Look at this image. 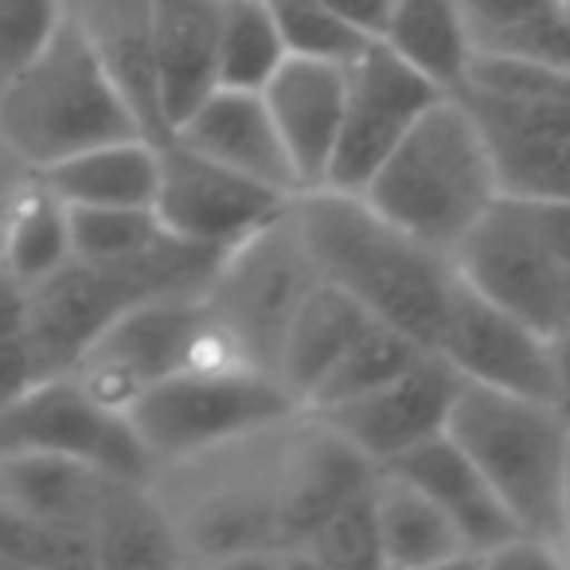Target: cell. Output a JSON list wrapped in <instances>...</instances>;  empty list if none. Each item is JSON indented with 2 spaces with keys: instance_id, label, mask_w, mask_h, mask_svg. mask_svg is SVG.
Segmentation results:
<instances>
[{
  "instance_id": "1",
  "label": "cell",
  "mask_w": 570,
  "mask_h": 570,
  "mask_svg": "<svg viewBox=\"0 0 570 570\" xmlns=\"http://www.w3.org/2000/svg\"><path fill=\"white\" fill-rule=\"evenodd\" d=\"M282 430L285 419H277L153 465L149 489L173 528L180 567H294L277 512Z\"/></svg>"
},
{
  "instance_id": "2",
  "label": "cell",
  "mask_w": 570,
  "mask_h": 570,
  "mask_svg": "<svg viewBox=\"0 0 570 570\" xmlns=\"http://www.w3.org/2000/svg\"><path fill=\"white\" fill-rule=\"evenodd\" d=\"M294 219L325 282L341 285L375 321L434 348L458 285L450 254L391 223L360 191L325 184L297 191Z\"/></svg>"
},
{
  "instance_id": "3",
  "label": "cell",
  "mask_w": 570,
  "mask_h": 570,
  "mask_svg": "<svg viewBox=\"0 0 570 570\" xmlns=\"http://www.w3.org/2000/svg\"><path fill=\"white\" fill-rule=\"evenodd\" d=\"M137 134H149V126L75 9L63 12L40 56L0 87V141L36 173Z\"/></svg>"
},
{
  "instance_id": "4",
  "label": "cell",
  "mask_w": 570,
  "mask_h": 570,
  "mask_svg": "<svg viewBox=\"0 0 570 570\" xmlns=\"http://www.w3.org/2000/svg\"><path fill=\"white\" fill-rule=\"evenodd\" d=\"M223 250L160 235L149 250L129 258H67L59 269L28 285L24 341L40 380L63 375L79 356L134 305L168 294H199Z\"/></svg>"
},
{
  "instance_id": "5",
  "label": "cell",
  "mask_w": 570,
  "mask_h": 570,
  "mask_svg": "<svg viewBox=\"0 0 570 570\" xmlns=\"http://www.w3.org/2000/svg\"><path fill=\"white\" fill-rule=\"evenodd\" d=\"M360 196L422 243L453 254L500 196L481 126L458 95H442L387 153Z\"/></svg>"
},
{
  "instance_id": "6",
  "label": "cell",
  "mask_w": 570,
  "mask_h": 570,
  "mask_svg": "<svg viewBox=\"0 0 570 570\" xmlns=\"http://www.w3.org/2000/svg\"><path fill=\"white\" fill-rule=\"evenodd\" d=\"M445 434L481 469L515 528L562 551V484L570 465L567 406L461 380Z\"/></svg>"
},
{
  "instance_id": "7",
  "label": "cell",
  "mask_w": 570,
  "mask_h": 570,
  "mask_svg": "<svg viewBox=\"0 0 570 570\" xmlns=\"http://www.w3.org/2000/svg\"><path fill=\"white\" fill-rule=\"evenodd\" d=\"M481 126L508 196L570 199V71L504 56H473L453 90Z\"/></svg>"
},
{
  "instance_id": "8",
  "label": "cell",
  "mask_w": 570,
  "mask_h": 570,
  "mask_svg": "<svg viewBox=\"0 0 570 570\" xmlns=\"http://www.w3.org/2000/svg\"><path fill=\"white\" fill-rule=\"evenodd\" d=\"M450 258L461 282L543 336L570 317V199L500 191Z\"/></svg>"
},
{
  "instance_id": "9",
  "label": "cell",
  "mask_w": 570,
  "mask_h": 570,
  "mask_svg": "<svg viewBox=\"0 0 570 570\" xmlns=\"http://www.w3.org/2000/svg\"><path fill=\"white\" fill-rule=\"evenodd\" d=\"M250 367L227 328L207 313L199 294H168L121 313L95 344L79 356L71 375L102 399L126 411L149 383L176 372H223ZM262 372V367H258Z\"/></svg>"
},
{
  "instance_id": "10",
  "label": "cell",
  "mask_w": 570,
  "mask_h": 570,
  "mask_svg": "<svg viewBox=\"0 0 570 570\" xmlns=\"http://www.w3.org/2000/svg\"><path fill=\"white\" fill-rule=\"evenodd\" d=\"M317 282L321 269L289 204L277 219L219 254L204 285V305L227 328L246 364L274 375L285 328Z\"/></svg>"
},
{
  "instance_id": "11",
  "label": "cell",
  "mask_w": 570,
  "mask_h": 570,
  "mask_svg": "<svg viewBox=\"0 0 570 570\" xmlns=\"http://www.w3.org/2000/svg\"><path fill=\"white\" fill-rule=\"evenodd\" d=\"M297 399L282 380L258 367H223V372H176L149 383L126 406L137 438L153 465L204 445L227 442L246 430L289 419Z\"/></svg>"
},
{
  "instance_id": "12",
  "label": "cell",
  "mask_w": 570,
  "mask_h": 570,
  "mask_svg": "<svg viewBox=\"0 0 570 570\" xmlns=\"http://www.w3.org/2000/svg\"><path fill=\"white\" fill-rule=\"evenodd\" d=\"M4 453H59L129 481H149L153 473V458L129 414L95 399L71 372L36 380L20 399L0 406V458Z\"/></svg>"
},
{
  "instance_id": "13",
  "label": "cell",
  "mask_w": 570,
  "mask_h": 570,
  "mask_svg": "<svg viewBox=\"0 0 570 570\" xmlns=\"http://www.w3.org/2000/svg\"><path fill=\"white\" fill-rule=\"evenodd\" d=\"M294 204L289 191H277L254 176L219 165L207 153L184 145L180 137L157 141V191L153 212L168 235L184 243L227 250L238 238L254 235Z\"/></svg>"
},
{
  "instance_id": "14",
  "label": "cell",
  "mask_w": 570,
  "mask_h": 570,
  "mask_svg": "<svg viewBox=\"0 0 570 570\" xmlns=\"http://www.w3.org/2000/svg\"><path fill=\"white\" fill-rule=\"evenodd\" d=\"M426 75L372 40L348 63L344 82V118L336 134V149L328 160L325 188L360 191L372 180L387 153L403 141V134L442 98Z\"/></svg>"
},
{
  "instance_id": "15",
  "label": "cell",
  "mask_w": 570,
  "mask_h": 570,
  "mask_svg": "<svg viewBox=\"0 0 570 570\" xmlns=\"http://www.w3.org/2000/svg\"><path fill=\"white\" fill-rule=\"evenodd\" d=\"M430 352H438L465 383L559 403L547 336L515 313L481 297L461 277L453 285L442 333Z\"/></svg>"
},
{
  "instance_id": "16",
  "label": "cell",
  "mask_w": 570,
  "mask_h": 570,
  "mask_svg": "<svg viewBox=\"0 0 570 570\" xmlns=\"http://www.w3.org/2000/svg\"><path fill=\"white\" fill-rule=\"evenodd\" d=\"M458 387L461 375L438 352L426 348L387 383L313 414H321L336 434L348 438L372 465H387L411 453L414 445L445 434Z\"/></svg>"
},
{
  "instance_id": "17",
  "label": "cell",
  "mask_w": 570,
  "mask_h": 570,
  "mask_svg": "<svg viewBox=\"0 0 570 570\" xmlns=\"http://www.w3.org/2000/svg\"><path fill=\"white\" fill-rule=\"evenodd\" d=\"M375 469L348 438H341L321 414L297 411L285 419L282 458H277V512L289 554L297 562L302 539L348 497L375 481Z\"/></svg>"
},
{
  "instance_id": "18",
  "label": "cell",
  "mask_w": 570,
  "mask_h": 570,
  "mask_svg": "<svg viewBox=\"0 0 570 570\" xmlns=\"http://www.w3.org/2000/svg\"><path fill=\"white\" fill-rule=\"evenodd\" d=\"M168 134L215 157L219 165H230L238 173L254 176V180L269 184V188L289 191V196L302 191L294 160L285 153V141L277 134L274 118H269L262 90L223 87L219 82Z\"/></svg>"
},
{
  "instance_id": "19",
  "label": "cell",
  "mask_w": 570,
  "mask_h": 570,
  "mask_svg": "<svg viewBox=\"0 0 570 570\" xmlns=\"http://www.w3.org/2000/svg\"><path fill=\"white\" fill-rule=\"evenodd\" d=\"M344 82H348V63L305 56H285L282 67L262 82L266 110L294 160L302 191L325 184L344 118Z\"/></svg>"
},
{
  "instance_id": "20",
  "label": "cell",
  "mask_w": 570,
  "mask_h": 570,
  "mask_svg": "<svg viewBox=\"0 0 570 570\" xmlns=\"http://www.w3.org/2000/svg\"><path fill=\"white\" fill-rule=\"evenodd\" d=\"M223 0H149V71L160 134L219 82Z\"/></svg>"
},
{
  "instance_id": "21",
  "label": "cell",
  "mask_w": 570,
  "mask_h": 570,
  "mask_svg": "<svg viewBox=\"0 0 570 570\" xmlns=\"http://www.w3.org/2000/svg\"><path fill=\"white\" fill-rule=\"evenodd\" d=\"M380 469H395L406 481H414L465 535L469 543V567H481V559L500 547L504 539H512L515 523L504 512L500 497L492 492V484L481 476V469L469 461V453L453 442L450 434H438L430 442L414 445L411 453L387 461Z\"/></svg>"
},
{
  "instance_id": "22",
  "label": "cell",
  "mask_w": 570,
  "mask_h": 570,
  "mask_svg": "<svg viewBox=\"0 0 570 570\" xmlns=\"http://www.w3.org/2000/svg\"><path fill=\"white\" fill-rule=\"evenodd\" d=\"M118 473L90 461L59 453H4L0 458V504L36 515L56 528L87 531L95 539V520L110 497Z\"/></svg>"
},
{
  "instance_id": "23",
  "label": "cell",
  "mask_w": 570,
  "mask_h": 570,
  "mask_svg": "<svg viewBox=\"0 0 570 570\" xmlns=\"http://www.w3.org/2000/svg\"><path fill=\"white\" fill-rule=\"evenodd\" d=\"M375 523L383 567H469V543L458 523L395 469H375Z\"/></svg>"
},
{
  "instance_id": "24",
  "label": "cell",
  "mask_w": 570,
  "mask_h": 570,
  "mask_svg": "<svg viewBox=\"0 0 570 570\" xmlns=\"http://www.w3.org/2000/svg\"><path fill=\"white\" fill-rule=\"evenodd\" d=\"M367 321H372V313L352 294H344L341 285L325 282V277L313 285L302 309L294 313V321L285 328L282 352H277L274 364V375L297 399V406H305L313 387L344 356V348L364 333Z\"/></svg>"
},
{
  "instance_id": "25",
  "label": "cell",
  "mask_w": 570,
  "mask_h": 570,
  "mask_svg": "<svg viewBox=\"0 0 570 570\" xmlns=\"http://www.w3.org/2000/svg\"><path fill=\"white\" fill-rule=\"evenodd\" d=\"M40 180L67 207L82 204H137L153 207L157 191V137L137 134L79 149L40 168Z\"/></svg>"
},
{
  "instance_id": "26",
  "label": "cell",
  "mask_w": 570,
  "mask_h": 570,
  "mask_svg": "<svg viewBox=\"0 0 570 570\" xmlns=\"http://www.w3.org/2000/svg\"><path fill=\"white\" fill-rule=\"evenodd\" d=\"M380 43L445 95L465 82L476 56L461 0H395Z\"/></svg>"
},
{
  "instance_id": "27",
  "label": "cell",
  "mask_w": 570,
  "mask_h": 570,
  "mask_svg": "<svg viewBox=\"0 0 570 570\" xmlns=\"http://www.w3.org/2000/svg\"><path fill=\"white\" fill-rule=\"evenodd\" d=\"M476 56L570 71V9L562 0H461Z\"/></svg>"
},
{
  "instance_id": "28",
  "label": "cell",
  "mask_w": 570,
  "mask_h": 570,
  "mask_svg": "<svg viewBox=\"0 0 570 570\" xmlns=\"http://www.w3.org/2000/svg\"><path fill=\"white\" fill-rule=\"evenodd\" d=\"M95 567H180L173 528L149 481H114L95 520Z\"/></svg>"
},
{
  "instance_id": "29",
  "label": "cell",
  "mask_w": 570,
  "mask_h": 570,
  "mask_svg": "<svg viewBox=\"0 0 570 570\" xmlns=\"http://www.w3.org/2000/svg\"><path fill=\"white\" fill-rule=\"evenodd\" d=\"M67 258H71L67 204L36 173V180L28 184L9 227H4V238H0V266L24 285H36L51 269L63 266Z\"/></svg>"
},
{
  "instance_id": "30",
  "label": "cell",
  "mask_w": 570,
  "mask_h": 570,
  "mask_svg": "<svg viewBox=\"0 0 570 570\" xmlns=\"http://www.w3.org/2000/svg\"><path fill=\"white\" fill-rule=\"evenodd\" d=\"M422 344L414 336L399 333L387 321H367L364 333L344 348V356L328 367L325 380L313 387V395L305 399V411H328L336 403L364 395V391L387 383L391 375H399L403 367H411L422 356Z\"/></svg>"
},
{
  "instance_id": "31",
  "label": "cell",
  "mask_w": 570,
  "mask_h": 570,
  "mask_svg": "<svg viewBox=\"0 0 570 570\" xmlns=\"http://www.w3.org/2000/svg\"><path fill=\"white\" fill-rule=\"evenodd\" d=\"M285 56L289 51L277 32L269 0H223L219 59H215V75L223 87L262 90V82L282 67Z\"/></svg>"
},
{
  "instance_id": "32",
  "label": "cell",
  "mask_w": 570,
  "mask_h": 570,
  "mask_svg": "<svg viewBox=\"0 0 570 570\" xmlns=\"http://www.w3.org/2000/svg\"><path fill=\"white\" fill-rule=\"evenodd\" d=\"M302 567L328 570H375L383 567L380 523H375V481L336 504L297 547Z\"/></svg>"
},
{
  "instance_id": "33",
  "label": "cell",
  "mask_w": 570,
  "mask_h": 570,
  "mask_svg": "<svg viewBox=\"0 0 570 570\" xmlns=\"http://www.w3.org/2000/svg\"><path fill=\"white\" fill-rule=\"evenodd\" d=\"M75 258H129L165 235L157 212L137 204H82L67 207Z\"/></svg>"
},
{
  "instance_id": "34",
  "label": "cell",
  "mask_w": 570,
  "mask_h": 570,
  "mask_svg": "<svg viewBox=\"0 0 570 570\" xmlns=\"http://www.w3.org/2000/svg\"><path fill=\"white\" fill-rule=\"evenodd\" d=\"M277 20V32L289 56L328 59V63H352L372 43L356 24L333 12L325 0H269Z\"/></svg>"
},
{
  "instance_id": "35",
  "label": "cell",
  "mask_w": 570,
  "mask_h": 570,
  "mask_svg": "<svg viewBox=\"0 0 570 570\" xmlns=\"http://www.w3.org/2000/svg\"><path fill=\"white\" fill-rule=\"evenodd\" d=\"M0 562L9 567H95V539L87 531L56 528L0 504Z\"/></svg>"
},
{
  "instance_id": "36",
  "label": "cell",
  "mask_w": 570,
  "mask_h": 570,
  "mask_svg": "<svg viewBox=\"0 0 570 570\" xmlns=\"http://www.w3.org/2000/svg\"><path fill=\"white\" fill-rule=\"evenodd\" d=\"M63 12V0H0V87L40 56Z\"/></svg>"
},
{
  "instance_id": "37",
  "label": "cell",
  "mask_w": 570,
  "mask_h": 570,
  "mask_svg": "<svg viewBox=\"0 0 570 570\" xmlns=\"http://www.w3.org/2000/svg\"><path fill=\"white\" fill-rule=\"evenodd\" d=\"M36 380H40V372H36V360H32V348H28L24 333L4 336V341H0V406H9L12 399L24 395Z\"/></svg>"
},
{
  "instance_id": "38",
  "label": "cell",
  "mask_w": 570,
  "mask_h": 570,
  "mask_svg": "<svg viewBox=\"0 0 570 570\" xmlns=\"http://www.w3.org/2000/svg\"><path fill=\"white\" fill-rule=\"evenodd\" d=\"M32 180H36V168L0 141V238H4V227H9L12 212H17L20 196H24Z\"/></svg>"
},
{
  "instance_id": "39",
  "label": "cell",
  "mask_w": 570,
  "mask_h": 570,
  "mask_svg": "<svg viewBox=\"0 0 570 570\" xmlns=\"http://www.w3.org/2000/svg\"><path fill=\"white\" fill-rule=\"evenodd\" d=\"M28 321V285L12 277L9 269H0V341L4 336H20Z\"/></svg>"
},
{
  "instance_id": "40",
  "label": "cell",
  "mask_w": 570,
  "mask_h": 570,
  "mask_svg": "<svg viewBox=\"0 0 570 570\" xmlns=\"http://www.w3.org/2000/svg\"><path fill=\"white\" fill-rule=\"evenodd\" d=\"M325 4L333 12H341L348 24H356L364 36L380 40V32H383V24H387L391 4H395V0H325Z\"/></svg>"
},
{
  "instance_id": "41",
  "label": "cell",
  "mask_w": 570,
  "mask_h": 570,
  "mask_svg": "<svg viewBox=\"0 0 570 570\" xmlns=\"http://www.w3.org/2000/svg\"><path fill=\"white\" fill-rule=\"evenodd\" d=\"M547 348H551V372H554L559 403L570 411V317L554 333H547Z\"/></svg>"
},
{
  "instance_id": "42",
  "label": "cell",
  "mask_w": 570,
  "mask_h": 570,
  "mask_svg": "<svg viewBox=\"0 0 570 570\" xmlns=\"http://www.w3.org/2000/svg\"><path fill=\"white\" fill-rule=\"evenodd\" d=\"M562 551L570 562V465H567V484H562Z\"/></svg>"
},
{
  "instance_id": "43",
  "label": "cell",
  "mask_w": 570,
  "mask_h": 570,
  "mask_svg": "<svg viewBox=\"0 0 570 570\" xmlns=\"http://www.w3.org/2000/svg\"><path fill=\"white\" fill-rule=\"evenodd\" d=\"M562 4H567V9H570V0H562Z\"/></svg>"
},
{
  "instance_id": "44",
  "label": "cell",
  "mask_w": 570,
  "mask_h": 570,
  "mask_svg": "<svg viewBox=\"0 0 570 570\" xmlns=\"http://www.w3.org/2000/svg\"><path fill=\"white\" fill-rule=\"evenodd\" d=\"M0 269H4V266H0Z\"/></svg>"
}]
</instances>
